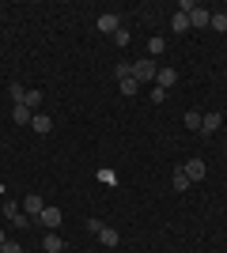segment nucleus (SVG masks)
I'll return each instance as SVG.
<instances>
[{"label": "nucleus", "mask_w": 227, "mask_h": 253, "mask_svg": "<svg viewBox=\"0 0 227 253\" xmlns=\"http://www.w3.org/2000/svg\"><path fill=\"white\" fill-rule=\"evenodd\" d=\"M129 42H133V38H129V31H125V27H121V31L114 34V45H129Z\"/></svg>", "instance_id": "nucleus-22"}, {"label": "nucleus", "mask_w": 227, "mask_h": 253, "mask_svg": "<svg viewBox=\"0 0 227 253\" xmlns=\"http://www.w3.org/2000/svg\"><path fill=\"white\" fill-rule=\"evenodd\" d=\"M98 242H102V246H118V242H121V234L114 231V227H102V231H98Z\"/></svg>", "instance_id": "nucleus-12"}, {"label": "nucleus", "mask_w": 227, "mask_h": 253, "mask_svg": "<svg viewBox=\"0 0 227 253\" xmlns=\"http://www.w3.org/2000/svg\"><path fill=\"white\" fill-rule=\"evenodd\" d=\"M208 23H212V11H208V8H201V4H197V8L189 11V27H208Z\"/></svg>", "instance_id": "nucleus-6"}, {"label": "nucleus", "mask_w": 227, "mask_h": 253, "mask_svg": "<svg viewBox=\"0 0 227 253\" xmlns=\"http://www.w3.org/2000/svg\"><path fill=\"white\" fill-rule=\"evenodd\" d=\"M114 76H118V84H121V80H129V76H133V64H114Z\"/></svg>", "instance_id": "nucleus-20"}, {"label": "nucleus", "mask_w": 227, "mask_h": 253, "mask_svg": "<svg viewBox=\"0 0 227 253\" xmlns=\"http://www.w3.org/2000/svg\"><path fill=\"white\" fill-rule=\"evenodd\" d=\"M11 117H15V125H31V121H34L31 106H23V102H15V110H11Z\"/></svg>", "instance_id": "nucleus-9"}, {"label": "nucleus", "mask_w": 227, "mask_h": 253, "mask_svg": "<svg viewBox=\"0 0 227 253\" xmlns=\"http://www.w3.org/2000/svg\"><path fill=\"white\" fill-rule=\"evenodd\" d=\"M38 223H42V227H49V231H57V227H61V208H49V204H45L42 215H38Z\"/></svg>", "instance_id": "nucleus-5"}, {"label": "nucleus", "mask_w": 227, "mask_h": 253, "mask_svg": "<svg viewBox=\"0 0 227 253\" xmlns=\"http://www.w3.org/2000/svg\"><path fill=\"white\" fill-rule=\"evenodd\" d=\"M98 181H102V185H118V174H114V170H98Z\"/></svg>", "instance_id": "nucleus-21"}, {"label": "nucleus", "mask_w": 227, "mask_h": 253, "mask_svg": "<svg viewBox=\"0 0 227 253\" xmlns=\"http://www.w3.org/2000/svg\"><path fill=\"white\" fill-rule=\"evenodd\" d=\"M182 174L189 181H201V178H205V163H201V159H185V163H182Z\"/></svg>", "instance_id": "nucleus-4"}, {"label": "nucleus", "mask_w": 227, "mask_h": 253, "mask_svg": "<svg viewBox=\"0 0 227 253\" xmlns=\"http://www.w3.org/2000/svg\"><path fill=\"white\" fill-rule=\"evenodd\" d=\"M220 121H224V114H216V110H212V114H205V117H201V132H205V136H208V132H216Z\"/></svg>", "instance_id": "nucleus-8"}, {"label": "nucleus", "mask_w": 227, "mask_h": 253, "mask_svg": "<svg viewBox=\"0 0 227 253\" xmlns=\"http://www.w3.org/2000/svg\"><path fill=\"white\" fill-rule=\"evenodd\" d=\"M171 27H174V34H182V31H189V15H185V11H174V19H171Z\"/></svg>", "instance_id": "nucleus-13"}, {"label": "nucleus", "mask_w": 227, "mask_h": 253, "mask_svg": "<svg viewBox=\"0 0 227 253\" xmlns=\"http://www.w3.org/2000/svg\"><path fill=\"white\" fill-rule=\"evenodd\" d=\"M8 95H11V98H15V102H23V98H27V91H23V87H19V84H11V87H8Z\"/></svg>", "instance_id": "nucleus-24"}, {"label": "nucleus", "mask_w": 227, "mask_h": 253, "mask_svg": "<svg viewBox=\"0 0 227 253\" xmlns=\"http://www.w3.org/2000/svg\"><path fill=\"white\" fill-rule=\"evenodd\" d=\"M4 242H8V234H4V231H0V246H4Z\"/></svg>", "instance_id": "nucleus-28"}, {"label": "nucleus", "mask_w": 227, "mask_h": 253, "mask_svg": "<svg viewBox=\"0 0 227 253\" xmlns=\"http://www.w3.org/2000/svg\"><path fill=\"white\" fill-rule=\"evenodd\" d=\"M171 185H174V193H185L189 185H193V181L185 178V174H182V167H178V170H174V178H171Z\"/></svg>", "instance_id": "nucleus-11"}, {"label": "nucleus", "mask_w": 227, "mask_h": 253, "mask_svg": "<svg viewBox=\"0 0 227 253\" xmlns=\"http://www.w3.org/2000/svg\"><path fill=\"white\" fill-rule=\"evenodd\" d=\"M42 250H45V253H61V250H65V242L57 238V231H49V234L42 238Z\"/></svg>", "instance_id": "nucleus-10"}, {"label": "nucleus", "mask_w": 227, "mask_h": 253, "mask_svg": "<svg viewBox=\"0 0 227 253\" xmlns=\"http://www.w3.org/2000/svg\"><path fill=\"white\" fill-rule=\"evenodd\" d=\"M148 98H151V102H163V98H167V91H163V87H151Z\"/></svg>", "instance_id": "nucleus-26"}, {"label": "nucleus", "mask_w": 227, "mask_h": 253, "mask_svg": "<svg viewBox=\"0 0 227 253\" xmlns=\"http://www.w3.org/2000/svg\"><path fill=\"white\" fill-rule=\"evenodd\" d=\"M31 128H34V132H49V128H53V121H49V117H45V114H34Z\"/></svg>", "instance_id": "nucleus-14"}, {"label": "nucleus", "mask_w": 227, "mask_h": 253, "mask_svg": "<svg viewBox=\"0 0 227 253\" xmlns=\"http://www.w3.org/2000/svg\"><path fill=\"white\" fill-rule=\"evenodd\" d=\"M102 227H106V223H102V219H87V231H91V234H98V231H102Z\"/></svg>", "instance_id": "nucleus-27"}, {"label": "nucleus", "mask_w": 227, "mask_h": 253, "mask_svg": "<svg viewBox=\"0 0 227 253\" xmlns=\"http://www.w3.org/2000/svg\"><path fill=\"white\" fill-rule=\"evenodd\" d=\"M136 91H140V84H136L133 76H129V80H121V95H125V98H133Z\"/></svg>", "instance_id": "nucleus-16"}, {"label": "nucleus", "mask_w": 227, "mask_h": 253, "mask_svg": "<svg viewBox=\"0 0 227 253\" xmlns=\"http://www.w3.org/2000/svg\"><path fill=\"white\" fill-rule=\"evenodd\" d=\"M23 106H31V110H38V106H42V91H27Z\"/></svg>", "instance_id": "nucleus-18"}, {"label": "nucleus", "mask_w": 227, "mask_h": 253, "mask_svg": "<svg viewBox=\"0 0 227 253\" xmlns=\"http://www.w3.org/2000/svg\"><path fill=\"white\" fill-rule=\"evenodd\" d=\"M4 215H8V219H15V215H19V204H15V201H4Z\"/></svg>", "instance_id": "nucleus-23"}, {"label": "nucleus", "mask_w": 227, "mask_h": 253, "mask_svg": "<svg viewBox=\"0 0 227 253\" xmlns=\"http://www.w3.org/2000/svg\"><path fill=\"white\" fill-rule=\"evenodd\" d=\"M208 27L224 34V31H227V15H224V11H212V23H208Z\"/></svg>", "instance_id": "nucleus-17"}, {"label": "nucleus", "mask_w": 227, "mask_h": 253, "mask_svg": "<svg viewBox=\"0 0 227 253\" xmlns=\"http://www.w3.org/2000/svg\"><path fill=\"white\" fill-rule=\"evenodd\" d=\"M155 76H159V64L151 61V57H140V61L133 64V80H136V84H151Z\"/></svg>", "instance_id": "nucleus-1"}, {"label": "nucleus", "mask_w": 227, "mask_h": 253, "mask_svg": "<svg viewBox=\"0 0 227 253\" xmlns=\"http://www.w3.org/2000/svg\"><path fill=\"white\" fill-rule=\"evenodd\" d=\"M163 49H167V38H148V57H151V61H155Z\"/></svg>", "instance_id": "nucleus-15"}, {"label": "nucleus", "mask_w": 227, "mask_h": 253, "mask_svg": "<svg viewBox=\"0 0 227 253\" xmlns=\"http://www.w3.org/2000/svg\"><path fill=\"white\" fill-rule=\"evenodd\" d=\"M0 253H23V246L19 242H4V246H0Z\"/></svg>", "instance_id": "nucleus-25"}, {"label": "nucleus", "mask_w": 227, "mask_h": 253, "mask_svg": "<svg viewBox=\"0 0 227 253\" xmlns=\"http://www.w3.org/2000/svg\"><path fill=\"white\" fill-rule=\"evenodd\" d=\"M98 31L102 34H118L121 31V15L118 11H102V15H98Z\"/></svg>", "instance_id": "nucleus-2"}, {"label": "nucleus", "mask_w": 227, "mask_h": 253, "mask_svg": "<svg viewBox=\"0 0 227 253\" xmlns=\"http://www.w3.org/2000/svg\"><path fill=\"white\" fill-rule=\"evenodd\" d=\"M182 121H185V128H197V132H201V114H197V110H189Z\"/></svg>", "instance_id": "nucleus-19"}, {"label": "nucleus", "mask_w": 227, "mask_h": 253, "mask_svg": "<svg viewBox=\"0 0 227 253\" xmlns=\"http://www.w3.org/2000/svg\"><path fill=\"white\" fill-rule=\"evenodd\" d=\"M174 84H178V72H174V68H159V76H155V87H163V91H171Z\"/></svg>", "instance_id": "nucleus-7"}, {"label": "nucleus", "mask_w": 227, "mask_h": 253, "mask_svg": "<svg viewBox=\"0 0 227 253\" xmlns=\"http://www.w3.org/2000/svg\"><path fill=\"white\" fill-rule=\"evenodd\" d=\"M42 208H45V201H42V197H38V193H27V197H23V211H27V215H31L34 223H38V215H42Z\"/></svg>", "instance_id": "nucleus-3"}, {"label": "nucleus", "mask_w": 227, "mask_h": 253, "mask_svg": "<svg viewBox=\"0 0 227 253\" xmlns=\"http://www.w3.org/2000/svg\"><path fill=\"white\" fill-rule=\"evenodd\" d=\"M224 117H227V110H224Z\"/></svg>", "instance_id": "nucleus-29"}]
</instances>
